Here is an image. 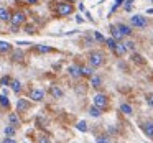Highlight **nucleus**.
Here are the masks:
<instances>
[{"label": "nucleus", "instance_id": "obj_18", "mask_svg": "<svg viewBox=\"0 0 153 143\" xmlns=\"http://www.w3.org/2000/svg\"><path fill=\"white\" fill-rule=\"evenodd\" d=\"M10 87H12V90H13V92H20L22 90V82L18 79H12V82H10Z\"/></svg>", "mask_w": 153, "mask_h": 143}, {"label": "nucleus", "instance_id": "obj_26", "mask_svg": "<svg viewBox=\"0 0 153 143\" xmlns=\"http://www.w3.org/2000/svg\"><path fill=\"white\" fill-rule=\"evenodd\" d=\"M76 128L79 130V132H87V123L84 122V120H81V122L76 123Z\"/></svg>", "mask_w": 153, "mask_h": 143}, {"label": "nucleus", "instance_id": "obj_27", "mask_svg": "<svg viewBox=\"0 0 153 143\" xmlns=\"http://www.w3.org/2000/svg\"><path fill=\"white\" fill-rule=\"evenodd\" d=\"M132 59L135 61V63H140V64H143V63H145V59H143V56H142V54H137V53L132 56Z\"/></svg>", "mask_w": 153, "mask_h": 143}, {"label": "nucleus", "instance_id": "obj_5", "mask_svg": "<svg viewBox=\"0 0 153 143\" xmlns=\"http://www.w3.org/2000/svg\"><path fill=\"white\" fill-rule=\"evenodd\" d=\"M25 13L23 12H17V13H13L12 15V18H10V23L12 25H15V27H22V25L25 23Z\"/></svg>", "mask_w": 153, "mask_h": 143}, {"label": "nucleus", "instance_id": "obj_6", "mask_svg": "<svg viewBox=\"0 0 153 143\" xmlns=\"http://www.w3.org/2000/svg\"><path fill=\"white\" fill-rule=\"evenodd\" d=\"M140 128L143 130V133H145L148 138H153V123H152V122H143V123H140Z\"/></svg>", "mask_w": 153, "mask_h": 143}, {"label": "nucleus", "instance_id": "obj_13", "mask_svg": "<svg viewBox=\"0 0 153 143\" xmlns=\"http://www.w3.org/2000/svg\"><path fill=\"white\" fill-rule=\"evenodd\" d=\"M12 51V44L7 41H0V54H7Z\"/></svg>", "mask_w": 153, "mask_h": 143}, {"label": "nucleus", "instance_id": "obj_22", "mask_svg": "<svg viewBox=\"0 0 153 143\" xmlns=\"http://www.w3.org/2000/svg\"><path fill=\"white\" fill-rule=\"evenodd\" d=\"M0 105L4 107V109H10V100L5 94H0Z\"/></svg>", "mask_w": 153, "mask_h": 143}, {"label": "nucleus", "instance_id": "obj_37", "mask_svg": "<svg viewBox=\"0 0 153 143\" xmlns=\"http://www.w3.org/2000/svg\"><path fill=\"white\" fill-rule=\"evenodd\" d=\"M28 4H31V5H35V4H38V0H27Z\"/></svg>", "mask_w": 153, "mask_h": 143}, {"label": "nucleus", "instance_id": "obj_28", "mask_svg": "<svg viewBox=\"0 0 153 143\" xmlns=\"http://www.w3.org/2000/svg\"><path fill=\"white\" fill-rule=\"evenodd\" d=\"M10 82H12V79L8 76H4L0 79V84H2V86H10Z\"/></svg>", "mask_w": 153, "mask_h": 143}, {"label": "nucleus", "instance_id": "obj_24", "mask_svg": "<svg viewBox=\"0 0 153 143\" xmlns=\"http://www.w3.org/2000/svg\"><path fill=\"white\" fill-rule=\"evenodd\" d=\"M120 110H122V112L125 113V115H132V113H133L132 107H130L128 104H122V105H120Z\"/></svg>", "mask_w": 153, "mask_h": 143}, {"label": "nucleus", "instance_id": "obj_39", "mask_svg": "<svg viewBox=\"0 0 153 143\" xmlns=\"http://www.w3.org/2000/svg\"><path fill=\"white\" fill-rule=\"evenodd\" d=\"M68 2H76V0H68Z\"/></svg>", "mask_w": 153, "mask_h": 143}, {"label": "nucleus", "instance_id": "obj_2", "mask_svg": "<svg viewBox=\"0 0 153 143\" xmlns=\"http://www.w3.org/2000/svg\"><path fill=\"white\" fill-rule=\"evenodd\" d=\"M89 64L92 67H99L104 64V54L100 53V51H92V53L89 54Z\"/></svg>", "mask_w": 153, "mask_h": 143}, {"label": "nucleus", "instance_id": "obj_12", "mask_svg": "<svg viewBox=\"0 0 153 143\" xmlns=\"http://www.w3.org/2000/svg\"><path fill=\"white\" fill-rule=\"evenodd\" d=\"M8 123L10 125H13V127H20V119H18V115L17 113H8Z\"/></svg>", "mask_w": 153, "mask_h": 143}, {"label": "nucleus", "instance_id": "obj_35", "mask_svg": "<svg viewBox=\"0 0 153 143\" xmlns=\"http://www.w3.org/2000/svg\"><path fill=\"white\" fill-rule=\"evenodd\" d=\"M97 142H99V143L102 142L104 143V142H109V138H105V136H99V138H97Z\"/></svg>", "mask_w": 153, "mask_h": 143}, {"label": "nucleus", "instance_id": "obj_25", "mask_svg": "<svg viewBox=\"0 0 153 143\" xmlns=\"http://www.w3.org/2000/svg\"><path fill=\"white\" fill-rule=\"evenodd\" d=\"M15 128H17V127H13V125H10V123H8V125L5 127V130H4L5 135H7V136H13L15 135Z\"/></svg>", "mask_w": 153, "mask_h": 143}, {"label": "nucleus", "instance_id": "obj_31", "mask_svg": "<svg viewBox=\"0 0 153 143\" xmlns=\"http://www.w3.org/2000/svg\"><path fill=\"white\" fill-rule=\"evenodd\" d=\"M94 38H96L97 41H105V38H104V36H102V35H100V33H97V31H96V33H94Z\"/></svg>", "mask_w": 153, "mask_h": 143}, {"label": "nucleus", "instance_id": "obj_36", "mask_svg": "<svg viewBox=\"0 0 153 143\" xmlns=\"http://www.w3.org/2000/svg\"><path fill=\"white\" fill-rule=\"evenodd\" d=\"M76 20H77V23H82V17H81V15H77V17H76Z\"/></svg>", "mask_w": 153, "mask_h": 143}, {"label": "nucleus", "instance_id": "obj_17", "mask_svg": "<svg viewBox=\"0 0 153 143\" xmlns=\"http://www.w3.org/2000/svg\"><path fill=\"white\" fill-rule=\"evenodd\" d=\"M94 74V69H92V66H81V76H84V77H91Z\"/></svg>", "mask_w": 153, "mask_h": 143}, {"label": "nucleus", "instance_id": "obj_40", "mask_svg": "<svg viewBox=\"0 0 153 143\" xmlns=\"http://www.w3.org/2000/svg\"><path fill=\"white\" fill-rule=\"evenodd\" d=\"M152 2H153V0H152Z\"/></svg>", "mask_w": 153, "mask_h": 143}, {"label": "nucleus", "instance_id": "obj_1", "mask_svg": "<svg viewBox=\"0 0 153 143\" xmlns=\"http://www.w3.org/2000/svg\"><path fill=\"white\" fill-rule=\"evenodd\" d=\"M73 5H71V2H59V4L56 5V13L59 15V17H66V15H71L73 13Z\"/></svg>", "mask_w": 153, "mask_h": 143}, {"label": "nucleus", "instance_id": "obj_19", "mask_svg": "<svg viewBox=\"0 0 153 143\" xmlns=\"http://www.w3.org/2000/svg\"><path fill=\"white\" fill-rule=\"evenodd\" d=\"M100 112H102V109H99L97 105H92V107H89V113H91V117H94V119H97V117H100Z\"/></svg>", "mask_w": 153, "mask_h": 143}, {"label": "nucleus", "instance_id": "obj_4", "mask_svg": "<svg viewBox=\"0 0 153 143\" xmlns=\"http://www.w3.org/2000/svg\"><path fill=\"white\" fill-rule=\"evenodd\" d=\"M94 105H97L99 109H107V105H109V100H107V96H104V94H97L96 97H94Z\"/></svg>", "mask_w": 153, "mask_h": 143}, {"label": "nucleus", "instance_id": "obj_16", "mask_svg": "<svg viewBox=\"0 0 153 143\" xmlns=\"http://www.w3.org/2000/svg\"><path fill=\"white\" fill-rule=\"evenodd\" d=\"M23 51H20V50H17V51H13L12 53V61L13 63H20V61H23Z\"/></svg>", "mask_w": 153, "mask_h": 143}, {"label": "nucleus", "instance_id": "obj_9", "mask_svg": "<svg viewBox=\"0 0 153 143\" xmlns=\"http://www.w3.org/2000/svg\"><path fill=\"white\" fill-rule=\"evenodd\" d=\"M10 18H12L10 10L5 8V7H0V20L2 21H10Z\"/></svg>", "mask_w": 153, "mask_h": 143}, {"label": "nucleus", "instance_id": "obj_10", "mask_svg": "<svg viewBox=\"0 0 153 143\" xmlns=\"http://www.w3.org/2000/svg\"><path fill=\"white\" fill-rule=\"evenodd\" d=\"M68 73H69V76H73V77H81V66H69L68 67Z\"/></svg>", "mask_w": 153, "mask_h": 143}, {"label": "nucleus", "instance_id": "obj_21", "mask_svg": "<svg viewBox=\"0 0 153 143\" xmlns=\"http://www.w3.org/2000/svg\"><path fill=\"white\" fill-rule=\"evenodd\" d=\"M35 50H36L38 53H51V51H53V48L46 46V44H36V46H35Z\"/></svg>", "mask_w": 153, "mask_h": 143}, {"label": "nucleus", "instance_id": "obj_3", "mask_svg": "<svg viewBox=\"0 0 153 143\" xmlns=\"http://www.w3.org/2000/svg\"><path fill=\"white\" fill-rule=\"evenodd\" d=\"M130 25L132 27H137V28H145L146 27V18L142 17V15H133L130 18Z\"/></svg>", "mask_w": 153, "mask_h": 143}, {"label": "nucleus", "instance_id": "obj_15", "mask_svg": "<svg viewBox=\"0 0 153 143\" xmlns=\"http://www.w3.org/2000/svg\"><path fill=\"white\" fill-rule=\"evenodd\" d=\"M112 51L117 54V56H122L127 50H125V46H123V43H115V46L112 48Z\"/></svg>", "mask_w": 153, "mask_h": 143}, {"label": "nucleus", "instance_id": "obj_14", "mask_svg": "<svg viewBox=\"0 0 153 143\" xmlns=\"http://www.w3.org/2000/svg\"><path fill=\"white\" fill-rule=\"evenodd\" d=\"M110 33H112V38H115V40H120V38L123 36V33L120 31V28L114 27V25H110Z\"/></svg>", "mask_w": 153, "mask_h": 143}, {"label": "nucleus", "instance_id": "obj_33", "mask_svg": "<svg viewBox=\"0 0 153 143\" xmlns=\"http://www.w3.org/2000/svg\"><path fill=\"white\" fill-rule=\"evenodd\" d=\"M123 2H125V0H115V5H114V8H112V10H117V7H119V5H122Z\"/></svg>", "mask_w": 153, "mask_h": 143}, {"label": "nucleus", "instance_id": "obj_20", "mask_svg": "<svg viewBox=\"0 0 153 143\" xmlns=\"http://www.w3.org/2000/svg\"><path fill=\"white\" fill-rule=\"evenodd\" d=\"M91 84H92V87H96V89H99L100 84H102V79H100V76H91Z\"/></svg>", "mask_w": 153, "mask_h": 143}, {"label": "nucleus", "instance_id": "obj_34", "mask_svg": "<svg viewBox=\"0 0 153 143\" xmlns=\"http://www.w3.org/2000/svg\"><path fill=\"white\" fill-rule=\"evenodd\" d=\"M2 142H4V143H15V140H13V138H10V136H7V138H4Z\"/></svg>", "mask_w": 153, "mask_h": 143}, {"label": "nucleus", "instance_id": "obj_11", "mask_svg": "<svg viewBox=\"0 0 153 143\" xmlns=\"http://www.w3.org/2000/svg\"><path fill=\"white\" fill-rule=\"evenodd\" d=\"M50 94L54 97V99H61V97L64 96L63 90H61L59 87H56V86H51V87H50Z\"/></svg>", "mask_w": 153, "mask_h": 143}, {"label": "nucleus", "instance_id": "obj_23", "mask_svg": "<svg viewBox=\"0 0 153 143\" xmlns=\"http://www.w3.org/2000/svg\"><path fill=\"white\" fill-rule=\"evenodd\" d=\"M117 27L120 28V31L123 33V36H125V35H127V36H128V35H132V28H130V27H127V25H123V23H119Z\"/></svg>", "mask_w": 153, "mask_h": 143}, {"label": "nucleus", "instance_id": "obj_30", "mask_svg": "<svg viewBox=\"0 0 153 143\" xmlns=\"http://www.w3.org/2000/svg\"><path fill=\"white\" fill-rule=\"evenodd\" d=\"M25 33L33 35L35 33V27H33V25H27V27H25Z\"/></svg>", "mask_w": 153, "mask_h": 143}, {"label": "nucleus", "instance_id": "obj_32", "mask_svg": "<svg viewBox=\"0 0 153 143\" xmlns=\"http://www.w3.org/2000/svg\"><path fill=\"white\" fill-rule=\"evenodd\" d=\"M146 102H148L150 107H153V94H148V96H146Z\"/></svg>", "mask_w": 153, "mask_h": 143}, {"label": "nucleus", "instance_id": "obj_7", "mask_svg": "<svg viewBox=\"0 0 153 143\" xmlns=\"http://www.w3.org/2000/svg\"><path fill=\"white\" fill-rule=\"evenodd\" d=\"M30 97H31V100H35V102H41L43 97H45V90L43 89H33L30 92Z\"/></svg>", "mask_w": 153, "mask_h": 143}, {"label": "nucleus", "instance_id": "obj_8", "mask_svg": "<svg viewBox=\"0 0 153 143\" xmlns=\"http://www.w3.org/2000/svg\"><path fill=\"white\" fill-rule=\"evenodd\" d=\"M30 107H31V104L28 102L27 99H18V102H17V110L18 112H27Z\"/></svg>", "mask_w": 153, "mask_h": 143}, {"label": "nucleus", "instance_id": "obj_29", "mask_svg": "<svg viewBox=\"0 0 153 143\" xmlns=\"http://www.w3.org/2000/svg\"><path fill=\"white\" fill-rule=\"evenodd\" d=\"M123 46H125V50H128V51L135 50V43H133V41H127V43H123Z\"/></svg>", "mask_w": 153, "mask_h": 143}, {"label": "nucleus", "instance_id": "obj_38", "mask_svg": "<svg viewBox=\"0 0 153 143\" xmlns=\"http://www.w3.org/2000/svg\"><path fill=\"white\" fill-rule=\"evenodd\" d=\"M40 142H50V138H46V136H41Z\"/></svg>", "mask_w": 153, "mask_h": 143}]
</instances>
